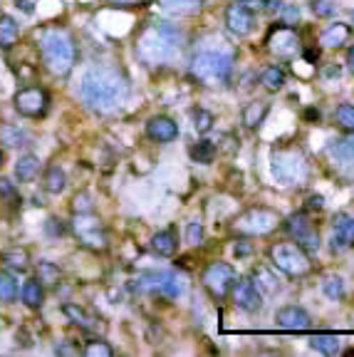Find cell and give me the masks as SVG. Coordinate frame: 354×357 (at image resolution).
Returning <instances> with one entry per match:
<instances>
[{
  "instance_id": "cell-30",
  "label": "cell",
  "mask_w": 354,
  "mask_h": 357,
  "mask_svg": "<svg viewBox=\"0 0 354 357\" xmlns=\"http://www.w3.org/2000/svg\"><path fill=\"white\" fill-rule=\"evenodd\" d=\"M17 298V280L10 273L0 271V303H13Z\"/></svg>"
},
{
  "instance_id": "cell-33",
  "label": "cell",
  "mask_w": 354,
  "mask_h": 357,
  "mask_svg": "<svg viewBox=\"0 0 354 357\" xmlns=\"http://www.w3.org/2000/svg\"><path fill=\"white\" fill-rule=\"evenodd\" d=\"M62 312H65L74 325H82V328H92V325H95V320H92L82 308L72 306V303H65V306H62Z\"/></svg>"
},
{
  "instance_id": "cell-40",
  "label": "cell",
  "mask_w": 354,
  "mask_h": 357,
  "mask_svg": "<svg viewBox=\"0 0 354 357\" xmlns=\"http://www.w3.org/2000/svg\"><path fill=\"white\" fill-rule=\"evenodd\" d=\"M255 280H258V283L263 285L265 290H270V293H273V290L277 288L275 276H273V273H270L268 268H258V271H255Z\"/></svg>"
},
{
  "instance_id": "cell-47",
  "label": "cell",
  "mask_w": 354,
  "mask_h": 357,
  "mask_svg": "<svg viewBox=\"0 0 354 357\" xmlns=\"http://www.w3.org/2000/svg\"><path fill=\"white\" fill-rule=\"evenodd\" d=\"M322 206H325V198H322L320 193H312V196H307V209L320 211Z\"/></svg>"
},
{
  "instance_id": "cell-6",
  "label": "cell",
  "mask_w": 354,
  "mask_h": 357,
  "mask_svg": "<svg viewBox=\"0 0 354 357\" xmlns=\"http://www.w3.org/2000/svg\"><path fill=\"white\" fill-rule=\"evenodd\" d=\"M270 261L277 271H282L285 276H305L309 273V255L303 246L298 244H277L270 248Z\"/></svg>"
},
{
  "instance_id": "cell-31",
  "label": "cell",
  "mask_w": 354,
  "mask_h": 357,
  "mask_svg": "<svg viewBox=\"0 0 354 357\" xmlns=\"http://www.w3.org/2000/svg\"><path fill=\"white\" fill-rule=\"evenodd\" d=\"M335 122L342 132L352 134L354 132V104H339L337 112H335Z\"/></svg>"
},
{
  "instance_id": "cell-11",
  "label": "cell",
  "mask_w": 354,
  "mask_h": 357,
  "mask_svg": "<svg viewBox=\"0 0 354 357\" xmlns=\"http://www.w3.org/2000/svg\"><path fill=\"white\" fill-rule=\"evenodd\" d=\"M47 104H50V97L40 87H25L15 95V109L23 117H42L47 112Z\"/></svg>"
},
{
  "instance_id": "cell-4",
  "label": "cell",
  "mask_w": 354,
  "mask_h": 357,
  "mask_svg": "<svg viewBox=\"0 0 354 357\" xmlns=\"http://www.w3.org/2000/svg\"><path fill=\"white\" fill-rule=\"evenodd\" d=\"M40 52L42 63L52 74H67L77 60V47L67 30H47L40 38Z\"/></svg>"
},
{
  "instance_id": "cell-56",
  "label": "cell",
  "mask_w": 354,
  "mask_h": 357,
  "mask_svg": "<svg viewBox=\"0 0 354 357\" xmlns=\"http://www.w3.org/2000/svg\"><path fill=\"white\" fill-rule=\"evenodd\" d=\"M0 166H3V152H0Z\"/></svg>"
},
{
  "instance_id": "cell-7",
  "label": "cell",
  "mask_w": 354,
  "mask_h": 357,
  "mask_svg": "<svg viewBox=\"0 0 354 357\" xmlns=\"http://www.w3.org/2000/svg\"><path fill=\"white\" fill-rule=\"evenodd\" d=\"M136 288L139 290H156L163 298H179L184 293V278L176 276L171 271H161V273H144L136 280Z\"/></svg>"
},
{
  "instance_id": "cell-10",
  "label": "cell",
  "mask_w": 354,
  "mask_h": 357,
  "mask_svg": "<svg viewBox=\"0 0 354 357\" xmlns=\"http://www.w3.org/2000/svg\"><path fill=\"white\" fill-rule=\"evenodd\" d=\"M74 231H77L79 241L90 248H107V233L102 228V223L90 214H77L74 216Z\"/></svg>"
},
{
  "instance_id": "cell-14",
  "label": "cell",
  "mask_w": 354,
  "mask_h": 357,
  "mask_svg": "<svg viewBox=\"0 0 354 357\" xmlns=\"http://www.w3.org/2000/svg\"><path fill=\"white\" fill-rule=\"evenodd\" d=\"M225 25H228V30H231L233 35L243 38V35L253 33L255 15H253V10L246 8L243 3H233V6H228V10H225Z\"/></svg>"
},
{
  "instance_id": "cell-26",
  "label": "cell",
  "mask_w": 354,
  "mask_h": 357,
  "mask_svg": "<svg viewBox=\"0 0 354 357\" xmlns=\"http://www.w3.org/2000/svg\"><path fill=\"white\" fill-rule=\"evenodd\" d=\"M20 295H23V303L28 308H40L42 306V298H45L42 283H40V280H28V283L23 285V290H20Z\"/></svg>"
},
{
  "instance_id": "cell-2",
  "label": "cell",
  "mask_w": 354,
  "mask_h": 357,
  "mask_svg": "<svg viewBox=\"0 0 354 357\" xmlns=\"http://www.w3.org/2000/svg\"><path fill=\"white\" fill-rule=\"evenodd\" d=\"M186 45V38L176 25L156 23L147 25L136 38V55L141 63H147L149 68H161V65H171L181 57V50Z\"/></svg>"
},
{
  "instance_id": "cell-57",
  "label": "cell",
  "mask_w": 354,
  "mask_h": 357,
  "mask_svg": "<svg viewBox=\"0 0 354 357\" xmlns=\"http://www.w3.org/2000/svg\"><path fill=\"white\" fill-rule=\"evenodd\" d=\"M352 23H354V10H352Z\"/></svg>"
},
{
  "instance_id": "cell-5",
  "label": "cell",
  "mask_w": 354,
  "mask_h": 357,
  "mask_svg": "<svg viewBox=\"0 0 354 357\" xmlns=\"http://www.w3.org/2000/svg\"><path fill=\"white\" fill-rule=\"evenodd\" d=\"M307 159L300 149H275L273 152V176L282 187H303L307 182Z\"/></svg>"
},
{
  "instance_id": "cell-18",
  "label": "cell",
  "mask_w": 354,
  "mask_h": 357,
  "mask_svg": "<svg viewBox=\"0 0 354 357\" xmlns=\"http://www.w3.org/2000/svg\"><path fill=\"white\" fill-rule=\"evenodd\" d=\"M147 136L159 144H169L179 136V125H176L174 119L159 114V117H152L147 122Z\"/></svg>"
},
{
  "instance_id": "cell-3",
  "label": "cell",
  "mask_w": 354,
  "mask_h": 357,
  "mask_svg": "<svg viewBox=\"0 0 354 357\" xmlns=\"http://www.w3.org/2000/svg\"><path fill=\"white\" fill-rule=\"evenodd\" d=\"M208 42L211 45H206V40H203V45L193 55L191 74L206 87L225 85L231 79L236 52H233V47L220 35H208Z\"/></svg>"
},
{
  "instance_id": "cell-15",
  "label": "cell",
  "mask_w": 354,
  "mask_h": 357,
  "mask_svg": "<svg viewBox=\"0 0 354 357\" xmlns=\"http://www.w3.org/2000/svg\"><path fill=\"white\" fill-rule=\"evenodd\" d=\"M298 35L293 33V28L285 25H275L268 35V47L275 52L277 57H293L298 52Z\"/></svg>"
},
{
  "instance_id": "cell-53",
  "label": "cell",
  "mask_w": 354,
  "mask_h": 357,
  "mask_svg": "<svg viewBox=\"0 0 354 357\" xmlns=\"http://www.w3.org/2000/svg\"><path fill=\"white\" fill-rule=\"evenodd\" d=\"M347 65H349V72L354 74V47H349V52H347Z\"/></svg>"
},
{
  "instance_id": "cell-8",
  "label": "cell",
  "mask_w": 354,
  "mask_h": 357,
  "mask_svg": "<svg viewBox=\"0 0 354 357\" xmlns=\"http://www.w3.org/2000/svg\"><path fill=\"white\" fill-rule=\"evenodd\" d=\"M233 283H236V271H233V266H228V263H211V266L206 268V273H203V285H206V290L214 298H218V301H223L225 295L231 293Z\"/></svg>"
},
{
  "instance_id": "cell-37",
  "label": "cell",
  "mask_w": 354,
  "mask_h": 357,
  "mask_svg": "<svg viewBox=\"0 0 354 357\" xmlns=\"http://www.w3.org/2000/svg\"><path fill=\"white\" fill-rule=\"evenodd\" d=\"M280 23L285 28H295L300 23V8L298 6H282L280 8Z\"/></svg>"
},
{
  "instance_id": "cell-9",
  "label": "cell",
  "mask_w": 354,
  "mask_h": 357,
  "mask_svg": "<svg viewBox=\"0 0 354 357\" xmlns=\"http://www.w3.org/2000/svg\"><path fill=\"white\" fill-rule=\"evenodd\" d=\"M285 231L298 241V246H303L305 251H317L320 248V233H317L315 223L309 221L307 214L298 211V214H290L285 219Z\"/></svg>"
},
{
  "instance_id": "cell-38",
  "label": "cell",
  "mask_w": 354,
  "mask_h": 357,
  "mask_svg": "<svg viewBox=\"0 0 354 357\" xmlns=\"http://www.w3.org/2000/svg\"><path fill=\"white\" fill-rule=\"evenodd\" d=\"M163 6L171 8V10H181V13H191L196 8H201L203 0H161Z\"/></svg>"
},
{
  "instance_id": "cell-36",
  "label": "cell",
  "mask_w": 354,
  "mask_h": 357,
  "mask_svg": "<svg viewBox=\"0 0 354 357\" xmlns=\"http://www.w3.org/2000/svg\"><path fill=\"white\" fill-rule=\"evenodd\" d=\"M193 127H196L198 134H206V132L214 127V114L206 112V109H196V112H193Z\"/></svg>"
},
{
  "instance_id": "cell-21",
  "label": "cell",
  "mask_w": 354,
  "mask_h": 357,
  "mask_svg": "<svg viewBox=\"0 0 354 357\" xmlns=\"http://www.w3.org/2000/svg\"><path fill=\"white\" fill-rule=\"evenodd\" d=\"M335 236L342 241L344 246H354V219L349 214H337L335 216Z\"/></svg>"
},
{
  "instance_id": "cell-48",
  "label": "cell",
  "mask_w": 354,
  "mask_h": 357,
  "mask_svg": "<svg viewBox=\"0 0 354 357\" xmlns=\"http://www.w3.org/2000/svg\"><path fill=\"white\" fill-rule=\"evenodd\" d=\"M260 6H263V10L275 13L277 8H280V0H260Z\"/></svg>"
},
{
  "instance_id": "cell-55",
  "label": "cell",
  "mask_w": 354,
  "mask_h": 357,
  "mask_svg": "<svg viewBox=\"0 0 354 357\" xmlns=\"http://www.w3.org/2000/svg\"><path fill=\"white\" fill-rule=\"evenodd\" d=\"M114 3H122V6H129V3H139V0H114Z\"/></svg>"
},
{
  "instance_id": "cell-24",
  "label": "cell",
  "mask_w": 354,
  "mask_h": 357,
  "mask_svg": "<svg viewBox=\"0 0 354 357\" xmlns=\"http://www.w3.org/2000/svg\"><path fill=\"white\" fill-rule=\"evenodd\" d=\"M38 169H40V159L33 157V154H25V157L17 159L15 176L20 179V182H33L35 174H38Z\"/></svg>"
},
{
  "instance_id": "cell-43",
  "label": "cell",
  "mask_w": 354,
  "mask_h": 357,
  "mask_svg": "<svg viewBox=\"0 0 354 357\" xmlns=\"http://www.w3.org/2000/svg\"><path fill=\"white\" fill-rule=\"evenodd\" d=\"M74 211H77V214H90L92 211L90 193H77V196H74Z\"/></svg>"
},
{
  "instance_id": "cell-20",
  "label": "cell",
  "mask_w": 354,
  "mask_h": 357,
  "mask_svg": "<svg viewBox=\"0 0 354 357\" xmlns=\"http://www.w3.org/2000/svg\"><path fill=\"white\" fill-rule=\"evenodd\" d=\"M309 347L322 355H337L339 352V338L332 333H317L309 338Z\"/></svg>"
},
{
  "instance_id": "cell-45",
  "label": "cell",
  "mask_w": 354,
  "mask_h": 357,
  "mask_svg": "<svg viewBox=\"0 0 354 357\" xmlns=\"http://www.w3.org/2000/svg\"><path fill=\"white\" fill-rule=\"evenodd\" d=\"M233 253H236L238 258H246V255L253 253V244H248V241H238V244L233 246Z\"/></svg>"
},
{
  "instance_id": "cell-51",
  "label": "cell",
  "mask_w": 354,
  "mask_h": 357,
  "mask_svg": "<svg viewBox=\"0 0 354 357\" xmlns=\"http://www.w3.org/2000/svg\"><path fill=\"white\" fill-rule=\"evenodd\" d=\"M17 8H23L25 13H33V0H17Z\"/></svg>"
},
{
  "instance_id": "cell-44",
  "label": "cell",
  "mask_w": 354,
  "mask_h": 357,
  "mask_svg": "<svg viewBox=\"0 0 354 357\" xmlns=\"http://www.w3.org/2000/svg\"><path fill=\"white\" fill-rule=\"evenodd\" d=\"M45 233H47V236H52V238H60L62 233H65V226H62V221H57V219H47Z\"/></svg>"
},
{
  "instance_id": "cell-41",
  "label": "cell",
  "mask_w": 354,
  "mask_h": 357,
  "mask_svg": "<svg viewBox=\"0 0 354 357\" xmlns=\"http://www.w3.org/2000/svg\"><path fill=\"white\" fill-rule=\"evenodd\" d=\"M309 8H312V13H315L317 17H332V15H335V6H332L330 0H312V3H309Z\"/></svg>"
},
{
  "instance_id": "cell-34",
  "label": "cell",
  "mask_w": 354,
  "mask_h": 357,
  "mask_svg": "<svg viewBox=\"0 0 354 357\" xmlns=\"http://www.w3.org/2000/svg\"><path fill=\"white\" fill-rule=\"evenodd\" d=\"M322 290H325L327 298H332V301H339V298L344 295V280L339 276L325 278V283H322Z\"/></svg>"
},
{
  "instance_id": "cell-22",
  "label": "cell",
  "mask_w": 354,
  "mask_h": 357,
  "mask_svg": "<svg viewBox=\"0 0 354 357\" xmlns=\"http://www.w3.org/2000/svg\"><path fill=\"white\" fill-rule=\"evenodd\" d=\"M152 248H154V253H159V255H174L176 248H179L176 233L174 231H159L156 236L152 238Z\"/></svg>"
},
{
  "instance_id": "cell-19",
  "label": "cell",
  "mask_w": 354,
  "mask_h": 357,
  "mask_svg": "<svg viewBox=\"0 0 354 357\" xmlns=\"http://www.w3.org/2000/svg\"><path fill=\"white\" fill-rule=\"evenodd\" d=\"M349 35H352V28H349L347 23H335V25H330V28H327L325 33L320 35V45H325V47H342L344 42L349 40Z\"/></svg>"
},
{
  "instance_id": "cell-28",
  "label": "cell",
  "mask_w": 354,
  "mask_h": 357,
  "mask_svg": "<svg viewBox=\"0 0 354 357\" xmlns=\"http://www.w3.org/2000/svg\"><path fill=\"white\" fill-rule=\"evenodd\" d=\"M260 82H263V87H268V90H282L285 87V72H282L277 65H270V68L263 70V74H260Z\"/></svg>"
},
{
  "instance_id": "cell-39",
  "label": "cell",
  "mask_w": 354,
  "mask_h": 357,
  "mask_svg": "<svg viewBox=\"0 0 354 357\" xmlns=\"http://www.w3.org/2000/svg\"><path fill=\"white\" fill-rule=\"evenodd\" d=\"M85 355L87 357H112L114 350L107 345V342L97 340V342H90V345L85 347Z\"/></svg>"
},
{
  "instance_id": "cell-25",
  "label": "cell",
  "mask_w": 354,
  "mask_h": 357,
  "mask_svg": "<svg viewBox=\"0 0 354 357\" xmlns=\"http://www.w3.org/2000/svg\"><path fill=\"white\" fill-rule=\"evenodd\" d=\"M20 38V28L13 17L3 15L0 17V47H13Z\"/></svg>"
},
{
  "instance_id": "cell-42",
  "label": "cell",
  "mask_w": 354,
  "mask_h": 357,
  "mask_svg": "<svg viewBox=\"0 0 354 357\" xmlns=\"http://www.w3.org/2000/svg\"><path fill=\"white\" fill-rule=\"evenodd\" d=\"M186 241L191 246H198L203 241V226L201 221H191L188 223V228H186Z\"/></svg>"
},
{
  "instance_id": "cell-1",
  "label": "cell",
  "mask_w": 354,
  "mask_h": 357,
  "mask_svg": "<svg viewBox=\"0 0 354 357\" xmlns=\"http://www.w3.org/2000/svg\"><path fill=\"white\" fill-rule=\"evenodd\" d=\"M79 95L87 107L97 109V112H117L129 100V82L119 70L97 65L85 72Z\"/></svg>"
},
{
  "instance_id": "cell-27",
  "label": "cell",
  "mask_w": 354,
  "mask_h": 357,
  "mask_svg": "<svg viewBox=\"0 0 354 357\" xmlns=\"http://www.w3.org/2000/svg\"><path fill=\"white\" fill-rule=\"evenodd\" d=\"M25 139H28V132L20 129V127L15 125L0 127V142L6 144V147H20V144H25Z\"/></svg>"
},
{
  "instance_id": "cell-12",
  "label": "cell",
  "mask_w": 354,
  "mask_h": 357,
  "mask_svg": "<svg viewBox=\"0 0 354 357\" xmlns=\"http://www.w3.org/2000/svg\"><path fill=\"white\" fill-rule=\"evenodd\" d=\"M277 226V214L268 209H250L248 214H243L238 219V231L250 233V236H263V233H270Z\"/></svg>"
},
{
  "instance_id": "cell-46",
  "label": "cell",
  "mask_w": 354,
  "mask_h": 357,
  "mask_svg": "<svg viewBox=\"0 0 354 357\" xmlns=\"http://www.w3.org/2000/svg\"><path fill=\"white\" fill-rule=\"evenodd\" d=\"M40 273H42L47 280H55V278L60 276V271H57L55 266H50V263H40Z\"/></svg>"
},
{
  "instance_id": "cell-49",
  "label": "cell",
  "mask_w": 354,
  "mask_h": 357,
  "mask_svg": "<svg viewBox=\"0 0 354 357\" xmlns=\"http://www.w3.org/2000/svg\"><path fill=\"white\" fill-rule=\"evenodd\" d=\"M305 60L307 63H317L320 60V50H305Z\"/></svg>"
},
{
  "instance_id": "cell-17",
  "label": "cell",
  "mask_w": 354,
  "mask_h": 357,
  "mask_svg": "<svg viewBox=\"0 0 354 357\" xmlns=\"http://www.w3.org/2000/svg\"><path fill=\"white\" fill-rule=\"evenodd\" d=\"M275 323L280 325V328H285V330L303 333V330H309V325H312V317H309L307 310H303V308L285 306V308H280V310H277Z\"/></svg>"
},
{
  "instance_id": "cell-29",
  "label": "cell",
  "mask_w": 354,
  "mask_h": 357,
  "mask_svg": "<svg viewBox=\"0 0 354 357\" xmlns=\"http://www.w3.org/2000/svg\"><path fill=\"white\" fill-rule=\"evenodd\" d=\"M65 184H67L65 171H62L60 166H50L47 174H45V191L47 193H60L62 189H65Z\"/></svg>"
},
{
  "instance_id": "cell-23",
  "label": "cell",
  "mask_w": 354,
  "mask_h": 357,
  "mask_svg": "<svg viewBox=\"0 0 354 357\" xmlns=\"http://www.w3.org/2000/svg\"><path fill=\"white\" fill-rule=\"evenodd\" d=\"M265 114H268V102H250L246 104V109H243V125L248 127V129H255L258 125H263Z\"/></svg>"
},
{
  "instance_id": "cell-13",
  "label": "cell",
  "mask_w": 354,
  "mask_h": 357,
  "mask_svg": "<svg viewBox=\"0 0 354 357\" xmlns=\"http://www.w3.org/2000/svg\"><path fill=\"white\" fill-rule=\"evenodd\" d=\"M233 298H236V306L246 312H258L263 308V295H260L258 285L250 280V278H241L233 283Z\"/></svg>"
},
{
  "instance_id": "cell-52",
  "label": "cell",
  "mask_w": 354,
  "mask_h": 357,
  "mask_svg": "<svg viewBox=\"0 0 354 357\" xmlns=\"http://www.w3.org/2000/svg\"><path fill=\"white\" fill-rule=\"evenodd\" d=\"M79 350H74V347H67V345H62L57 347V355H77Z\"/></svg>"
},
{
  "instance_id": "cell-32",
  "label": "cell",
  "mask_w": 354,
  "mask_h": 357,
  "mask_svg": "<svg viewBox=\"0 0 354 357\" xmlns=\"http://www.w3.org/2000/svg\"><path fill=\"white\" fill-rule=\"evenodd\" d=\"M191 157H193V161H198V164H211L216 159V147H214V142H198V144H193V149H191Z\"/></svg>"
},
{
  "instance_id": "cell-16",
  "label": "cell",
  "mask_w": 354,
  "mask_h": 357,
  "mask_svg": "<svg viewBox=\"0 0 354 357\" xmlns=\"http://www.w3.org/2000/svg\"><path fill=\"white\" fill-rule=\"evenodd\" d=\"M327 157L332 159V164L337 166L339 171L354 176V139H337V142H330Z\"/></svg>"
},
{
  "instance_id": "cell-54",
  "label": "cell",
  "mask_w": 354,
  "mask_h": 357,
  "mask_svg": "<svg viewBox=\"0 0 354 357\" xmlns=\"http://www.w3.org/2000/svg\"><path fill=\"white\" fill-rule=\"evenodd\" d=\"M339 72H342L339 68H327V70H325L327 77H339Z\"/></svg>"
},
{
  "instance_id": "cell-35",
  "label": "cell",
  "mask_w": 354,
  "mask_h": 357,
  "mask_svg": "<svg viewBox=\"0 0 354 357\" xmlns=\"http://www.w3.org/2000/svg\"><path fill=\"white\" fill-rule=\"evenodd\" d=\"M3 258V263L10 268H25V263H28V251L25 248H10L6 251V253L0 255Z\"/></svg>"
},
{
  "instance_id": "cell-50",
  "label": "cell",
  "mask_w": 354,
  "mask_h": 357,
  "mask_svg": "<svg viewBox=\"0 0 354 357\" xmlns=\"http://www.w3.org/2000/svg\"><path fill=\"white\" fill-rule=\"evenodd\" d=\"M305 119H309V122H320V109H307V112H305Z\"/></svg>"
}]
</instances>
